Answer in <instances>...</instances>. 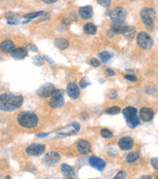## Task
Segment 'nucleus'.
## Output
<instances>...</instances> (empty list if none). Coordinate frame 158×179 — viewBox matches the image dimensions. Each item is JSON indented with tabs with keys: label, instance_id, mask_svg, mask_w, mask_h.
<instances>
[{
	"label": "nucleus",
	"instance_id": "nucleus-1",
	"mask_svg": "<svg viewBox=\"0 0 158 179\" xmlns=\"http://www.w3.org/2000/svg\"><path fill=\"white\" fill-rule=\"evenodd\" d=\"M24 102V97L19 94L10 93H2L0 96V110L5 112H11L19 109Z\"/></svg>",
	"mask_w": 158,
	"mask_h": 179
},
{
	"label": "nucleus",
	"instance_id": "nucleus-2",
	"mask_svg": "<svg viewBox=\"0 0 158 179\" xmlns=\"http://www.w3.org/2000/svg\"><path fill=\"white\" fill-rule=\"evenodd\" d=\"M17 121L22 127L26 129H32L37 126L38 117L31 111H22L18 115Z\"/></svg>",
	"mask_w": 158,
	"mask_h": 179
},
{
	"label": "nucleus",
	"instance_id": "nucleus-3",
	"mask_svg": "<svg viewBox=\"0 0 158 179\" xmlns=\"http://www.w3.org/2000/svg\"><path fill=\"white\" fill-rule=\"evenodd\" d=\"M122 113L126 119L127 125L131 129H135L140 125V117L138 116V111L134 107H126L122 110Z\"/></svg>",
	"mask_w": 158,
	"mask_h": 179
},
{
	"label": "nucleus",
	"instance_id": "nucleus-4",
	"mask_svg": "<svg viewBox=\"0 0 158 179\" xmlns=\"http://www.w3.org/2000/svg\"><path fill=\"white\" fill-rule=\"evenodd\" d=\"M153 39L151 36L144 31H141L137 35V44L144 50H149L153 46Z\"/></svg>",
	"mask_w": 158,
	"mask_h": 179
},
{
	"label": "nucleus",
	"instance_id": "nucleus-5",
	"mask_svg": "<svg viewBox=\"0 0 158 179\" xmlns=\"http://www.w3.org/2000/svg\"><path fill=\"white\" fill-rule=\"evenodd\" d=\"M80 131V125L77 122H73L68 124L67 126L64 127L61 129L57 131V135L62 136V137H65V136H70L74 135Z\"/></svg>",
	"mask_w": 158,
	"mask_h": 179
},
{
	"label": "nucleus",
	"instance_id": "nucleus-6",
	"mask_svg": "<svg viewBox=\"0 0 158 179\" xmlns=\"http://www.w3.org/2000/svg\"><path fill=\"white\" fill-rule=\"evenodd\" d=\"M127 17V12L123 7H115L109 12V18L113 24H122Z\"/></svg>",
	"mask_w": 158,
	"mask_h": 179
},
{
	"label": "nucleus",
	"instance_id": "nucleus-7",
	"mask_svg": "<svg viewBox=\"0 0 158 179\" xmlns=\"http://www.w3.org/2000/svg\"><path fill=\"white\" fill-rule=\"evenodd\" d=\"M154 19H155V11H154L152 8L146 7L141 9V22H143L144 25H147V27L152 25Z\"/></svg>",
	"mask_w": 158,
	"mask_h": 179
},
{
	"label": "nucleus",
	"instance_id": "nucleus-8",
	"mask_svg": "<svg viewBox=\"0 0 158 179\" xmlns=\"http://www.w3.org/2000/svg\"><path fill=\"white\" fill-rule=\"evenodd\" d=\"M65 104V98H64V92L62 90H55L53 93L50 99V106L52 108H60Z\"/></svg>",
	"mask_w": 158,
	"mask_h": 179
},
{
	"label": "nucleus",
	"instance_id": "nucleus-9",
	"mask_svg": "<svg viewBox=\"0 0 158 179\" xmlns=\"http://www.w3.org/2000/svg\"><path fill=\"white\" fill-rule=\"evenodd\" d=\"M25 152L30 156H40L45 152V145L41 143H33L25 149Z\"/></svg>",
	"mask_w": 158,
	"mask_h": 179
},
{
	"label": "nucleus",
	"instance_id": "nucleus-10",
	"mask_svg": "<svg viewBox=\"0 0 158 179\" xmlns=\"http://www.w3.org/2000/svg\"><path fill=\"white\" fill-rule=\"evenodd\" d=\"M61 160V156L60 154H58L57 152L51 151L48 152L47 154H45L44 159H43V162L48 165V167H52V165H55L56 164H58Z\"/></svg>",
	"mask_w": 158,
	"mask_h": 179
},
{
	"label": "nucleus",
	"instance_id": "nucleus-11",
	"mask_svg": "<svg viewBox=\"0 0 158 179\" xmlns=\"http://www.w3.org/2000/svg\"><path fill=\"white\" fill-rule=\"evenodd\" d=\"M55 86L52 85L50 83H47V84H44L43 86H41L39 89L37 90V96H39L40 97H49L51 96L53 93L55 92Z\"/></svg>",
	"mask_w": 158,
	"mask_h": 179
},
{
	"label": "nucleus",
	"instance_id": "nucleus-12",
	"mask_svg": "<svg viewBox=\"0 0 158 179\" xmlns=\"http://www.w3.org/2000/svg\"><path fill=\"white\" fill-rule=\"evenodd\" d=\"M89 164L92 167L96 168L99 171H103L105 167V162L101 158L98 157H91L89 159Z\"/></svg>",
	"mask_w": 158,
	"mask_h": 179
},
{
	"label": "nucleus",
	"instance_id": "nucleus-13",
	"mask_svg": "<svg viewBox=\"0 0 158 179\" xmlns=\"http://www.w3.org/2000/svg\"><path fill=\"white\" fill-rule=\"evenodd\" d=\"M118 145L122 150H130L134 146V140L130 136H123L118 141Z\"/></svg>",
	"mask_w": 158,
	"mask_h": 179
},
{
	"label": "nucleus",
	"instance_id": "nucleus-14",
	"mask_svg": "<svg viewBox=\"0 0 158 179\" xmlns=\"http://www.w3.org/2000/svg\"><path fill=\"white\" fill-rule=\"evenodd\" d=\"M78 14L79 17L83 19H90L93 17V7L90 5L83 6V7H80L78 10Z\"/></svg>",
	"mask_w": 158,
	"mask_h": 179
},
{
	"label": "nucleus",
	"instance_id": "nucleus-15",
	"mask_svg": "<svg viewBox=\"0 0 158 179\" xmlns=\"http://www.w3.org/2000/svg\"><path fill=\"white\" fill-rule=\"evenodd\" d=\"M67 93L68 96L72 99H77L79 96H80V90L79 87L75 83H70L67 88Z\"/></svg>",
	"mask_w": 158,
	"mask_h": 179
},
{
	"label": "nucleus",
	"instance_id": "nucleus-16",
	"mask_svg": "<svg viewBox=\"0 0 158 179\" xmlns=\"http://www.w3.org/2000/svg\"><path fill=\"white\" fill-rule=\"evenodd\" d=\"M140 117L141 119L144 122H149L153 119L154 117V111L149 107H143L140 111Z\"/></svg>",
	"mask_w": 158,
	"mask_h": 179
},
{
	"label": "nucleus",
	"instance_id": "nucleus-17",
	"mask_svg": "<svg viewBox=\"0 0 158 179\" xmlns=\"http://www.w3.org/2000/svg\"><path fill=\"white\" fill-rule=\"evenodd\" d=\"M61 171L62 175L67 179H74L75 178V170L73 167H71L70 165L67 164H62L61 165Z\"/></svg>",
	"mask_w": 158,
	"mask_h": 179
},
{
	"label": "nucleus",
	"instance_id": "nucleus-18",
	"mask_svg": "<svg viewBox=\"0 0 158 179\" xmlns=\"http://www.w3.org/2000/svg\"><path fill=\"white\" fill-rule=\"evenodd\" d=\"M77 150L80 154H84L86 155L89 152L91 151V144L90 142L85 140V139H80L77 142Z\"/></svg>",
	"mask_w": 158,
	"mask_h": 179
},
{
	"label": "nucleus",
	"instance_id": "nucleus-19",
	"mask_svg": "<svg viewBox=\"0 0 158 179\" xmlns=\"http://www.w3.org/2000/svg\"><path fill=\"white\" fill-rule=\"evenodd\" d=\"M15 44L14 42L9 40V39H7V40H4L1 42V44H0V50H1L3 53L5 54H11L13 51L15 50Z\"/></svg>",
	"mask_w": 158,
	"mask_h": 179
},
{
	"label": "nucleus",
	"instance_id": "nucleus-20",
	"mask_svg": "<svg viewBox=\"0 0 158 179\" xmlns=\"http://www.w3.org/2000/svg\"><path fill=\"white\" fill-rule=\"evenodd\" d=\"M11 56L15 60H22L25 57H28V51L25 48H17L11 53Z\"/></svg>",
	"mask_w": 158,
	"mask_h": 179
},
{
	"label": "nucleus",
	"instance_id": "nucleus-21",
	"mask_svg": "<svg viewBox=\"0 0 158 179\" xmlns=\"http://www.w3.org/2000/svg\"><path fill=\"white\" fill-rule=\"evenodd\" d=\"M54 44L55 46L58 49H60V50H65V49L68 48V46H70V42L62 37H59L57 39H55Z\"/></svg>",
	"mask_w": 158,
	"mask_h": 179
},
{
	"label": "nucleus",
	"instance_id": "nucleus-22",
	"mask_svg": "<svg viewBox=\"0 0 158 179\" xmlns=\"http://www.w3.org/2000/svg\"><path fill=\"white\" fill-rule=\"evenodd\" d=\"M83 30L85 33L94 35L97 33V27L94 24H92V22H87L83 27Z\"/></svg>",
	"mask_w": 158,
	"mask_h": 179
},
{
	"label": "nucleus",
	"instance_id": "nucleus-23",
	"mask_svg": "<svg viewBox=\"0 0 158 179\" xmlns=\"http://www.w3.org/2000/svg\"><path fill=\"white\" fill-rule=\"evenodd\" d=\"M126 25H124L122 24H111L110 31L112 32L113 34H122Z\"/></svg>",
	"mask_w": 158,
	"mask_h": 179
},
{
	"label": "nucleus",
	"instance_id": "nucleus-24",
	"mask_svg": "<svg viewBox=\"0 0 158 179\" xmlns=\"http://www.w3.org/2000/svg\"><path fill=\"white\" fill-rule=\"evenodd\" d=\"M122 34L125 36V38L133 39L135 37V35H136V29H135L134 27H126Z\"/></svg>",
	"mask_w": 158,
	"mask_h": 179
},
{
	"label": "nucleus",
	"instance_id": "nucleus-25",
	"mask_svg": "<svg viewBox=\"0 0 158 179\" xmlns=\"http://www.w3.org/2000/svg\"><path fill=\"white\" fill-rule=\"evenodd\" d=\"M140 158V154L136 151H133V152H130L129 154H127L126 156V162H136L137 160H139Z\"/></svg>",
	"mask_w": 158,
	"mask_h": 179
},
{
	"label": "nucleus",
	"instance_id": "nucleus-26",
	"mask_svg": "<svg viewBox=\"0 0 158 179\" xmlns=\"http://www.w3.org/2000/svg\"><path fill=\"white\" fill-rule=\"evenodd\" d=\"M112 56L113 55L109 53V52H101V53L99 54V58H100V60L104 63H107V61H109V60L112 58Z\"/></svg>",
	"mask_w": 158,
	"mask_h": 179
},
{
	"label": "nucleus",
	"instance_id": "nucleus-27",
	"mask_svg": "<svg viewBox=\"0 0 158 179\" xmlns=\"http://www.w3.org/2000/svg\"><path fill=\"white\" fill-rule=\"evenodd\" d=\"M43 14H45L44 11H39V12H34V13H29V14H25L24 16L25 19H35V18H38L42 16Z\"/></svg>",
	"mask_w": 158,
	"mask_h": 179
},
{
	"label": "nucleus",
	"instance_id": "nucleus-28",
	"mask_svg": "<svg viewBox=\"0 0 158 179\" xmlns=\"http://www.w3.org/2000/svg\"><path fill=\"white\" fill-rule=\"evenodd\" d=\"M101 135L103 136L104 138H110V137H112V132L107 129H101Z\"/></svg>",
	"mask_w": 158,
	"mask_h": 179
},
{
	"label": "nucleus",
	"instance_id": "nucleus-29",
	"mask_svg": "<svg viewBox=\"0 0 158 179\" xmlns=\"http://www.w3.org/2000/svg\"><path fill=\"white\" fill-rule=\"evenodd\" d=\"M107 113L109 114V115H116V114L120 113V108L117 106H112L107 110Z\"/></svg>",
	"mask_w": 158,
	"mask_h": 179
},
{
	"label": "nucleus",
	"instance_id": "nucleus-30",
	"mask_svg": "<svg viewBox=\"0 0 158 179\" xmlns=\"http://www.w3.org/2000/svg\"><path fill=\"white\" fill-rule=\"evenodd\" d=\"M98 3L100 4L101 6H103V7H108L110 4H111V0H97Z\"/></svg>",
	"mask_w": 158,
	"mask_h": 179
},
{
	"label": "nucleus",
	"instance_id": "nucleus-31",
	"mask_svg": "<svg viewBox=\"0 0 158 179\" xmlns=\"http://www.w3.org/2000/svg\"><path fill=\"white\" fill-rule=\"evenodd\" d=\"M89 63H90L93 67H99L101 65V61L97 60V58H91V60L89 61Z\"/></svg>",
	"mask_w": 158,
	"mask_h": 179
},
{
	"label": "nucleus",
	"instance_id": "nucleus-32",
	"mask_svg": "<svg viewBox=\"0 0 158 179\" xmlns=\"http://www.w3.org/2000/svg\"><path fill=\"white\" fill-rule=\"evenodd\" d=\"M126 176H127L126 172L123 171V170H121V171L118 172L116 175H115V177L113 179H125V178H126Z\"/></svg>",
	"mask_w": 158,
	"mask_h": 179
},
{
	"label": "nucleus",
	"instance_id": "nucleus-33",
	"mask_svg": "<svg viewBox=\"0 0 158 179\" xmlns=\"http://www.w3.org/2000/svg\"><path fill=\"white\" fill-rule=\"evenodd\" d=\"M125 79H127V80H129V81H131V82H136L137 81V77L135 76V75H133V74H126L125 75Z\"/></svg>",
	"mask_w": 158,
	"mask_h": 179
},
{
	"label": "nucleus",
	"instance_id": "nucleus-34",
	"mask_svg": "<svg viewBox=\"0 0 158 179\" xmlns=\"http://www.w3.org/2000/svg\"><path fill=\"white\" fill-rule=\"evenodd\" d=\"M89 85H90V82H88L86 78H84V79H82V80L80 81V87L83 88V89H84V88L88 87Z\"/></svg>",
	"mask_w": 158,
	"mask_h": 179
},
{
	"label": "nucleus",
	"instance_id": "nucleus-35",
	"mask_svg": "<svg viewBox=\"0 0 158 179\" xmlns=\"http://www.w3.org/2000/svg\"><path fill=\"white\" fill-rule=\"evenodd\" d=\"M108 96H109L111 99H116L117 98V93L115 92L114 90H111L109 93H108Z\"/></svg>",
	"mask_w": 158,
	"mask_h": 179
},
{
	"label": "nucleus",
	"instance_id": "nucleus-36",
	"mask_svg": "<svg viewBox=\"0 0 158 179\" xmlns=\"http://www.w3.org/2000/svg\"><path fill=\"white\" fill-rule=\"evenodd\" d=\"M34 63L36 64V65H42V63H43V60H42V58H39V57H37V58H34Z\"/></svg>",
	"mask_w": 158,
	"mask_h": 179
},
{
	"label": "nucleus",
	"instance_id": "nucleus-37",
	"mask_svg": "<svg viewBox=\"0 0 158 179\" xmlns=\"http://www.w3.org/2000/svg\"><path fill=\"white\" fill-rule=\"evenodd\" d=\"M151 165H152V167L155 168V170H157V167H158V162H157V159H156V158H154V159H152V160H151Z\"/></svg>",
	"mask_w": 158,
	"mask_h": 179
},
{
	"label": "nucleus",
	"instance_id": "nucleus-38",
	"mask_svg": "<svg viewBox=\"0 0 158 179\" xmlns=\"http://www.w3.org/2000/svg\"><path fill=\"white\" fill-rule=\"evenodd\" d=\"M105 74H107V76H113V75H115V72L111 69H107L105 71Z\"/></svg>",
	"mask_w": 158,
	"mask_h": 179
},
{
	"label": "nucleus",
	"instance_id": "nucleus-39",
	"mask_svg": "<svg viewBox=\"0 0 158 179\" xmlns=\"http://www.w3.org/2000/svg\"><path fill=\"white\" fill-rule=\"evenodd\" d=\"M62 24H64L65 25H70V19L64 18V19H62Z\"/></svg>",
	"mask_w": 158,
	"mask_h": 179
},
{
	"label": "nucleus",
	"instance_id": "nucleus-40",
	"mask_svg": "<svg viewBox=\"0 0 158 179\" xmlns=\"http://www.w3.org/2000/svg\"><path fill=\"white\" fill-rule=\"evenodd\" d=\"M41 1H43L46 4H53V3L59 1V0H41Z\"/></svg>",
	"mask_w": 158,
	"mask_h": 179
},
{
	"label": "nucleus",
	"instance_id": "nucleus-41",
	"mask_svg": "<svg viewBox=\"0 0 158 179\" xmlns=\"http://www.w3.org/2000/svg\"><path fill=\"white\" fill-rule=\"evenodd\" d=\"M43 58H44L45 60H47L49 63H54V61H53V60H51V58H49V57H47V56H44V57H43Z\"/></svg>",
	"mask_w": 158,
	"mask_h": 179
},
{
	"label": "nucleus",
	"instance_id": "nucleus-42",
	"mask_svg": "<svg viewBox=\"0 0 158 179\" xmlns=\"http://www.w3.org/2000/svg\"><path fill=\"white\" fill-rule=\"evenodd\" d=\"M49 135V133H38L37 136L38 137H45V136Z\"/></svg>",
	"mask_w": 158,
	"mask_h": 179
},
{
	"label": "nucleus",
	"instance_id": "nucleus-43",
	"mask_svg": "<svg viewBox=\"0 0 158 179\" xmlns=\"http://www.w3.org/2000/svg\"><path fill=\"white\" fill-rule=\"evenodd\" d=\"M140 179H151V176L150 175H144V176H141Z\"/></svg>",
	"mask_w": 158,
	"mask_h": 179
},
{
	"label": "nucleus",
	"instance_id": "nucleus-44",
	"mask_svg": "<svg viewBox=\"0 0 158 179\" xmlns=\"http://www.w3.org/2000/svg\"><path fill=\"white\" fill-rule=\"evenodd\" d=\"M81 118L83 119V120H87L88 119V116L86 115V113H83V114H82V116H81Z\"/></svg>",
	"mask_w": 158,
	"mask_h": 179
},
{
	"label": "nucleus",
	"instance_id": "nucleus-45",
	"mask_svg": "<svg viewBox=\"0 0 158 179\" xmlns=\"http://www.w3.org/2000/svg\"><path fill=\"white\" fill-rule=\"evenodd\" d=\"M5 179H11V177H10V176H6Z\"/></svg>",
	"mask_w": 158,
	"mask_h": 179
}]
</instances>
